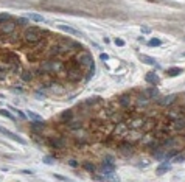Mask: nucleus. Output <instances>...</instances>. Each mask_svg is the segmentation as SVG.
<instances>
[{
    "instance_id": "nucleus-1",
    "label": "nucleus",
    "mask_w": 185,
    "mask_h": 182,
    "mask_svg": "<svg viewBox=\"0 0 185 182\" xmlns=\"http://www.w3.org/2000/svg\"><path fill=\"white\" fill-rule=\"evenodd\" d=\"M42 36H44V33L40 31L39 28H36V26H31V28H26L25 30V33H23V40L26 44H30V45H33V44H37L40 39H42Z\"/></svg>"
},
{
    "instance_id": "nucleus-2",
    "label": "nucleus",
    "mask_w": 185,
    "mask_h": 182,
    "mask_svg": "<svg viewBox=\"0 0 185 182\" xmlns=\"http://www.w3.org/2000/svg\"><path fill=\"white\" fill-rule=\"evenodd\" d=\"M76 59H78V64L81 67H86V69H89V67L93 64V59L90 56V53H87V51H81Z\"/></svg>"
},
{
    "instance_id": "nucleus-3",
    "label": "nucleus",
    "mask_w": 185,
    "mask_h": 182,
    "mask_svg": "<svg viewBox=\"0 0 185 182\" xmlns=\"http://www.w3.org/2000/svg\"><path fill=\"white\" fill-rule=\"evenodd\" d=\"M42 69L45 72H58V70L62 69V64L56 62L54 59H48V61H45V62L42 64Z\"/></svg>"
},
{
    "instance_id": "nucleus-4",
    "label": "nucleus",
    "mask_w": 185,
    "mask_h": 182,
    "mask_svg": "<svg viewBox=\"0 0 185 182\" xmlns=\"http://www.w3.org/2000/svg\"><path fill=\"white\" fill-rule=\"evenodd\" d=\"M14 30H16V22H11V19L8 22L0 23V31H2V34H11V33H14Z\"/></svg>"
},
{
    "instance_id": "nucleus-5",
    "label": "nucleus",
    "mask_w": 185,
    "mask_h": 182,
    "mask_svg": "<svg viewBox=\"0 0 185 182\" xmlns=\"http://www.w3.org/2000/svg\"><path fill=\"white\" fill-rule=\"evenodd\" d=\"M0 132L3 134V136H6L8 139H11V140H14V142H17V143H20V145H25V140L20 137V136H16L14 132H11L10 129H5V128H2L0 126Z\"/></svg>"
},
{
    "instance_id": "nucleus-6",
    "label": "nucleus",
    "mask_w": 185,
    "mask_h": 182,
    "mask_svg": "<svg viewBox=\"0 0 185 182\" xmlns=\"http://www.w3.org/2000/svg\"><path fill=\"white\" fill-rule=\"evenodd\" d=\"M58 28L62 31V33H65V34H72V36H83L81 34V31H78L76 28H73V26H68V25H59Z\"/></svg>"
},
{
    "instance_id": "nucleus-7",
    "label": "nucleus",
    "mask_w": 185,
    "mask_h": 182,
    "mask_svg": "<svg viewBox=\"0 0 185 182\" xmlns=\"http://www.w3.org/2000/svg\"><path fill=\"white\" fill-rule=\"evenodd\" d=\"M145 81H146L148 84L156 86V84H159V83H160V78H159V75H157L156 72H148L146 75H145Z\"/></svg>"
},
{
    "instance_id": "nucleus-8",
    "label": "nucleus",
    "mask_w": 185,
    "mask_h": 182,
    "mask_svg": "<svg viewBox=\"0 0 185 182\" xmlns=\"http://www.w3.org/2000/svg\"><path fill=\"white\" fill-rule=\"evenodd\" d=\"M100 171L103 174H112L115 171V167L114 164H109V162H103V165L100 167Z\"/></svg>"
},
{
    "instance_id": "nucleus-9",
    "label": "nucleus",
    "mask_w": 185,
    "mask_h": 182,
    "mask_svg": "<svg viewBox=\"0 0 185 182\" xmlns=\"http://www.w3.org/2000/svg\"><path fill=\"white\" fill-rule=\"evenodd\" d=\"M26 19L28 20H31V22H37V23H40V22H45V19L40 16V14H36V12H30L28 16H26Z\"/></svg>"
},
{
    "instance_id": "nucleus-10",
    "label": "nucleus",
    "mask_w": 185,
    "mask_h": 182,
    "mask_svg": "<svg viewBox=\"0 0 185 182\" xmlns=\"http://www.w3.org/2000/svg\"><path fill=\"white\" fill-rule=\"evenodd\" d=\"M140 61H142V62H145V64H148V65H157L156 59H153L151 56H148V55H140Z\"/></svg>"
},
{
    "instance_id": "nucleus-11",
    "label": "nucleus",
    "mask_w": 185,
    "mask_h": 182,
    "mask_svg": "<svg viewBox=\"0 0 185 182\" xmlns=\"http://www.w3.org/2000/svg\"><path fill=\"white\" fill-rule=\"evenodd\" d=\"M176 100V95H168V97H165V98H162L160 100V104H163V106H168V104H171L173 101Z\"/></svg>"
},
{
    "instance_id": "nucleus-12",
    "label": "nucleus",
    "mask_w": 185,
    "mask_h": 182,
    "mask_svg": "<svg viewBox=\"0 0 185 182\" xmlns=\"http://www.w3.org/2000/svg\"><path fill=\"white\" fill-rule=\"evenodd\" d=\"M181 69H179V67H173V69H170L168 72H167V75L168 76H177V75H181Z\"/></svg>"
},
{
    "instance_id": "nucleus-13",
    "label": "nucleus",
    "mask_w": 185,
    "mask_h": 182,
    "mask_svg": "<svg viewBox=\"0 0 185 182\" xmlns=\"http://www.w3.org/2000/svg\"><path fill=\"white\" fill-rule=\"evenodd\" d=\"M28 117H30L33 121H44V120H42V117H40L39 114H36V112H31V111H28Z\"/></svg>"
},
{
    "instance_id": "nucleus-14",
    "label": "nucleus",
    "mask_w": 185,
    "mask_h": 182,
    "mask_svg": "<svg viewBox=\"0 0 185 182\" xmlns=\"http://www.w3.org/2000/svg\"><path fill=\"white\" fill-rule=\"evenodd\" d=\"M145 95H149L148 98H156L157 95H159V92H157V89H148V90H145Z\"/></svg>"
},
{
    "instance_id": "nucleus-15",
    "label": "nucleus",
    "mask_w": 185,
    "mask_h": 182,
    "mask_svg": "<svg viewBox=\"0 0 185 182\" xmlns=\"http://www.w3.org/2000/svg\"><path fill=\"white\" fill-rule=\"evenodd\" d=\"M168 170H171V165H170L168 162H167V164H163V165H160V167H159V170H157V173H159V174H163V173H165V171H168Z\"/></svg>"
},
{
    "instance_id": "nucleus-16",
    "label": "nucleus",
    "mask_w": 185,
    "mask_h": 182,
    "mask_svg": "<svg viewBox=\"0 0 185 182\" xmlns=\"http://www.w3.org/2000/svg\"><path fill=\"white\" fill-rule=\"evenodd\" d=\"M174 128H176V129L177 131H179V129H184V128H185V120H176L174 121Z\"/></svg>"
},
{
    "instance_id": "nucleus-17",
    "label": "nucleus",
    "mask_w": 185,
    "mask_h": 182,
    "mask_svg": "<svg viewBox=\"0 0 185 182\" xmlns=\"http://www.w3.org/2000/svg\"><path fill=\"white\" fill-rule=\"evenodd\" d=\"M51 145H53L54 148H62L64 140H62V139H54V140H51Z\"/></svg>"
},
{
    "instance_id": "nucleus-18",
    "label": "nucleus",
    "mask_w": 185,
    "mask_h": 182,
    "mask_svg": "<svg viewBox=\"0 0 185 182\" xmlns=\"http://www.w3.org/2000/svg\"><path fill=\"white\" fill-rule=\"evenodd\" d=\"M148 45H149V47H159V45H162V40L157 39V37H154V39H151V40L148 42Z\"/></svg>"
},
{
    "instance_id": "nucleus-19",
    "label": "nucleus",
    "mask_w": 185,
    "mask_h": 182,
    "mask_svg": "<svg viewBox=\"0 0 185 182\" xmlns=\"http://www.w3.org/2000/svg\"><path fill=\"white\" fill-rule=\"evenodd\" d=\"M20 76H22L23 81H31L33 79V73L31 72H22V75H20Z\"/></svg>"
},
{
    "instance_id": "nucleus-20",
    "label": "nucleus",
    "mask_w": 185,
    "mask_h": 182,
    "mask_svg": "<svg viewBox=\"0 0 185 182\" xmlns=\"http://www.w3.org/2000/svg\"><path fill=\"white\" fill-rule=\"evenodd\" d=\"M70 118H72V111H65V112H62V115H61V120L62 121H67Z\"/></svg>"
},
{
    "instance_id": "nucleus-21",
    "label": "nucleus",
    "mask_w": 185,
    "mask_h": 182,
    "mask_svg": "<svg viewBox=\"0 0 185 182\" xmlns=\"http://www.w3.org/2000/svg\"><path fill=\"white\" fill-rule=\"evenodd\" d=\"M31 126L34 128V129H39V128H44V126H45V123H44V121H33Z\"/></svg>"
},
{
    "instance_id": "nucleus-22",
    "label": "nucleus",
    "mask_w": 185,
    "mask_h": 182,
    "mask_svg": "<svg viewBox=\"0 0 185 182\" xmlns=\"http://www.w3.org/2000/svg\"><path fill=\"white\" fill-rule=\"evenodd\" d=\"M10 19H11L10 14H6V12H2V14H0V23H3V22H6V20H10Z\"/></svg>"
},
{
    "instance_id": "nucleus-23",
    "label": "nucleus",
    "mask_w": 185,
    "mask_h": 182,
    "mask_svg": "<svg viewBox=\"0 0 185 182\" xmlns=\"http://www.w3.org/2000/svg\"><path fill=\"white\" fill-rule=\"evenodd\" d=\"M0 115H3V117H6V118H10V120H12V115L8 112V111H5V109H0Z\"/></svg>"
},
{
    "instance_id": "nucleus-24",
    "label": "nucleus",
    "mask_w": 185,
    "mask_h": 182,
    "mask_svg": "<svg viewBox=\"0 0 185 182\" xmlns=\"http://www.w3.org/2000/svg\"><path fill=\"white\" fill-rule=\"evenodd\" d=\"M114 42H115V45H117V47H123V45H125V40L120 39V37H117V39L114 40Z\"/></svg>"
},
{
    "instance_id": "nucleus-25",
    "label": "nucleus",
    "mask_w": 185,
    "mask_h": 182,
    "mask_svg": "<svg viewBox=\"0 0 185 182\" xmlns=\"http://www.w3.org/2000/svg\"><path fill=\"white\" fill-rule=\"evenodd\" d=\"M84 168H87L89 171H95V167L92 164H84Z\"/></svg>"
},
{
    "instance_id": "nucleus-26",
    "label": "nucleus",
    "mask_w": 185,
    "mask_h": 182,
    "mask_svg": "<svg viewBox=\"0 0 185 182\" xmlns=\"http://www.w3.org/2000/svg\"><path fill=\"white\" fill-rule=\"evenodd\" d=\"M184 160H185V156H176V159H174L176 164H179V162H184Z\"/></svg>"
},
{
    "instance_id": "nucleus-27",
    "label": "nucleus",
    "mask_w": 185,
    "mask_h": 182,
    "mask_svg": "<svg viewBox=\"0 0 185 182\" xmlns=\"http://www.w3.org/2000/svg\"><path fill=\"white\" fill-rule=\"evenodd\" d=\"M76 128H81V121H78V123H72V125H70V129H76Z\"/></svg>"
},
{
    "instance_id": "nucleus-28",
    "label": "nucleus",
    "mask_w": 185,
    "mask_h": 182,
    "mask_svg": "<svg viewBox=\"0 0 185 182\" xmlns=\"http://www.w3.org/2000/svg\"><path fill=\"white\" fill-rule=\"evenodd\" d=\"M44 162H45V164H48V165H51V164H54V160H53L51 157H45V159H44Z\"/></svg>"
},
{
    "instance_id": "nucleus-29",
    "label": "nucleus",
    "mask_w": 185,
    "mask_h": 182,
    "mask_svg": "<svg viewBox=\"0 0 185 182\" xmlns=\"http://www.w3.org/2000/svg\"><path fill=\"white\" fill-rule=\"evenodd\" d=\"M54 179H58V181H67V178L61 176V174H54Z\"/></svg>"
},
{
    "instance_id": "nucleus-30",
    "label": "nucleus",
    "mask_w": 185,
    "mask_h": 182,
    "mask_svg": "<svg viewBox=\"0 0 185 182\" xmlns=\"http://www.w3.org/2000/svg\"><path fill=\"white\" fill-rule=\"evenodd\" d=\"M17 22H19L20 25H25V23H26V19H25V17H20V19H17Z\"/></svg>"
},
{
    "instance_id": "nucleus-31",
    "label": "nucleus",
    "mask_w": 185,
    "mask_h": 182,
    "mask_svg": "<svg viewBox=\"0 0 185 182\" xmlns=\"http://www.w3.org/2000/svg\"><path fill=\"white\" fill-rule=\"evenodd\" d=\"M11 109H12V111H14L16 114H19V117H22V118H25V115H23V114H22V112H20L19 109H14V107H11Z\"/></svg>"
},
{
    "instance_id": "nucleus-32",
    "label": "nucleus",
    "mask_w": 185,
    "mask_h": 182,
    "mask_svg": "<svg viewBox=\"0 0 185 182\" xmlns=\"http://www.w3.org/2000/svg\"><path fill=\"white\" fill-rule=\"evenodd\" d=\"M100 58H101V61H107V59H109V56L106 55V53H101V56H100Z\"/></svg>"
},
{
    "instance_id": "nucleus-33",
    "label": "nucleus",
    "mask_w": 185,
    "mask_h": 182,
    "mask_svg": "<svg viewBox=\"0 0 185 182\" xmlns=\"http://www.w3.org/2000/svg\"><path fill=\"white\" fill-rule=\"evenodd\" d=\"M184 56H185V53H184Z\"/></svg>"
},
{
    "instance_id": "nucleus-34",
    "label": "nucleus",
    "mask_w": 185,
    "mask_h": 182,
    "mask_svg": "<svg viewBox=\"0 0 185 182\" xmlns=\"http://www.w3.org/2000/svg\"><path fill=\"white\" fill-rule=\"evenodd\" d=\"M184 40H185V37H184Z\"/></svg>"
}]
</instances>
